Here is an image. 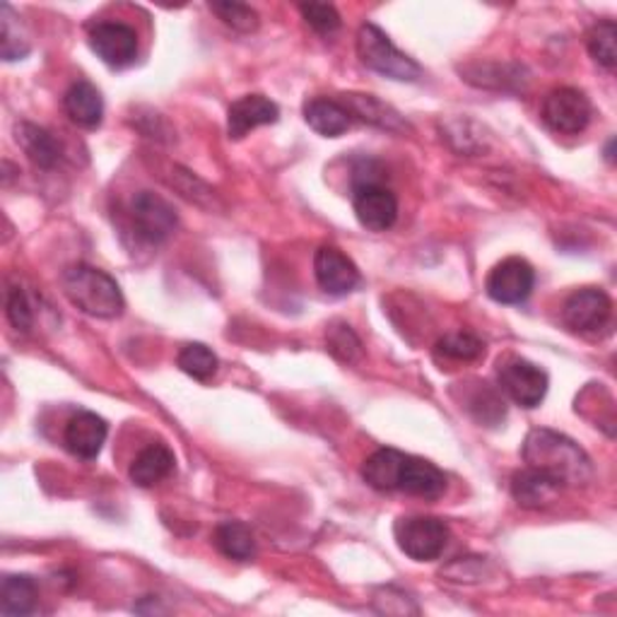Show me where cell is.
<instances>
[{"mask_svg":"<svg viewBox=\"0 0 617 617\" xmlns=\"http://www.w3.org/2000/svg\"><path fill=\"white\" fill-rule=\"evenodd\" d=\"M534 288H536V270L518 256L504 258L502 263L492 268V273L487 276L485 282L490 300H495L497 304H521L530 298Z\"/></svg>","mask_w":617,"mask_h":617,"instance_id":"7c38bea8","label":"cell"},{"mask_svg":"<svg viewBox=\"0 0 617 617\" xmlns=\"http://www.w3.org/2000/svg\"><path fill=\"white\" fill-rule=\"evenodd\" d=\"M468 411L475 415L478 423L485 425H497L500 419H504V413H507L504 411V401L487 384L480 386L475 396L468 401Z\"/></svg>","mask_w":617,"mask_h":617,"instance_id":"f546056e","label":"cell"},{"mask_svg":"<svg viewBox=\"0 0 617 617\" xmlns=\"http://www.w3.org/2000/svg\"><path fill=\"white\" fill-rule=\"evenodd\" d=\"M343 106L348 109V114L360 116L367 123H374L379 128L386 131H399V128H408L401 121V116L393 111L391 106H386L384 102H379L374 94H345Z\"/></svg>","mask_w":617,"mask_h":617,"instance_id":"7402d4cb","label":"cell"},{"mask_svg":"<svg viewBox=\"0 0 617 617\" xmlns=\"http://www.w3.org/2000/svg\"><path fill=\"white\" fill-rule=\"evenodd\" d=\"M401 552L415 562L437 560L449 542V526L435 516H403L393 526Z\"/></svg>","mask_w":617,"mask_h":617,"instance_id":"5b68a950","label":"cell"},{"mask_svg":"<svg viewBox=\"0 0 617 617\" xmlns=\"http://www.w3.org/2000/svg\"><path fill=\"white\" fill-rule=\"evenodd\" d=\"M40 601V588H36L32 576L8 574L0 586V615L20 617L30 615Z\"/></svg>","mask_w":617,"mask_h":617,"instance_id":"44dd1931","label":"cell"},{"mask_svg":"<svg viewBox=\"0 0 617 617\" xmlns=\"http://www.w3.org/2000/svg\"><path fill=\"white\" fill-rule=\"evenodd\" d=\"M131 217L135 234L147 244H162L175 234L179 217L162 195L153 191H141L131 201Z\"/></svg>","mask_w":617,"mask_h":617,"instance_id":"ba28073f","label":"cell"},{"mask_svg":"<svg viewBox=\"0 0 617 617\" xmlns=\"http://www.w3.org/2000/svg\"><path fill=\"white\" fill-rule=\"evenodd\" d=\"M613 316V302L603 290L584 288L574 294L562 306V321L566 328L582 336H594L601 328L608 326Z\"/></svg>","mask_w":617,"mask_h":617,"instance_id":"30bf717a","label":"cell"},{"mask_svg":"<svg viewBox=\"0 0 617 617\" xmlns=\"http://www.w3.org/2000/svg\"><path fill=\"white\" fill-rule=\"evenodd\" d=\"M175 463V451L167 444H150V447L135 456V461L128 468V475L138 487H155L171 475Z\"/></svg>","mask_w":617,"mask_h":617,"instance_id":"ac0fdd59","label":"cell"},{"mask_svg":"<svg viewBox=\"0 0 617 617\" xmlns=\"http://www.w3.org/2000/svg\"><path fill=\"white\" fill-rule=\"evenodd\" d=\"M177 364L181 367L183 374L193 377L195 381H207L217 372V357L215 352L205 348L201 343H189L183 345L179 357H177Z\"/></svg>","mask_w":617,"mask_h":617,"instance_id":"d4e9b609","label":"cell"},{"mask_svg":"<svg viewBox=\"0 0 617 617\" xmlns=\"http://www.w3.org/2000/svg\"><path fill=\"white\" fill-rule=\"evenodd\" d=\"M485 352V345L473 333H449L437 343V355H444L447 360L456 362H473Z\"/></svg>","mask_w":617,"mask_h":617,"instance_id":"484cf974","label":"cell"},{"mask_svg":"<svg viewBox=\"0 0 617 617\" xmlns=\"http://www.w3.org/2000/svg\"><path fill=\"white\" fill-rule=\"evenodd\" d=\"M524 461L562 487L586 485L594 478V465L586 451L574 439L552 429L530 431L524 441Z\"/></svg>","mask_w":617,"mask_h":617,"instance_id":"7a4b0ae2","label":"cell"},{"mask_svg":"<svg viewBox=\"0 0 617 617\" xmlns=\"http://www.w3.org/2000/svg\"><path fill=\"white\" fill-rule=\"evenodd\" d=\"M90 48L109 68H128L138 58V34L123 22H100L90 30Z\"/></svg>","mask_w":617,"mask_h":617,"instance_id":"8fae6325","label":"cell"},{"mask_svg":"<svg viewBox=\"0 0 617 617\" xmlns=\"http://www.w3.org/2000/svg\"><path fill=\"white\" fill-rule=\"evenodd\" d=\"M64 292L72 306L94 318H119L126 308L116 280L88 263L70 266L66 270Z\"/></svg>","mask_w":617,"mask_h":617,"instance_id":"3957f363","label":"cell"},{"mask_svg":"<svg viewBox=\"0 0 617 617\" xmlns=\"http://www.w3.org/2000/svg\"><path fill=\"white\" fill-rule=\"evenodd\" d=\"M0 52H3L5 60H22L30 54V42L20 34L18 18L12 15V8L3 5L0 8Z\"/></svg>","mask_w":617,"mask_h":617,"instance_id":"4316f807","label":"cell"},{"mask_svg":"<svg viewBox=\"0 0 617 617\" xmlns=\"http://www.w3.org/2000/svg\"><path fill=\"white\" fill-rule=\"evenodd\" d=\"M300 12H302V18L306 20L308 27L318 32V34L330 36V34H336L340 30V15L333 5L304 3V5H300Z\"/></svg>","mask_w":617,"mask_h":617,"instance_id":"4dcf8cb0","label":"cell"},{"mask_svg":"<svg viewBox=\"0 0 617 617\" xmlns=\"http://www.w3.org/2000/svg\"><path fill=\"white\" fill-rule=\"evenodd\" d=\"M328 350L338 357L340 362H355L362 355V343L355 336L348 324H333L326 333Z\"/></svg>","mask_w":617,"mask_h":617,"instance_id":"f1b7e54d","label":"cell"},{"mask_svg":"<svg viewBox=\"0 0 617 617\" xmlns=\"http://www.w3.org/2000/svg\"><path fill=\"white\" fill-rule=\"evenodd\" d=\"M586 46L598 66L613 70L617 64V24L613 20L598 22L596 27L588 32Z\"/></svg>","mask_w":617,"mask_h":617,"instance_id":"cb8c5ba5","label":"cell"},{"mask_svg":"<svg viewBox=\"0 0 617 617\" xmlns=\"http://www.w3.org/2000/svg\"><path fill=\"white\" fill-rule=\"evenodd\" d=\"M106 435H109V427L100 415L90 411H80L78 415H72L68 419L64 431V444L72 456H78V459L94 461L97 456L102 453Z\"/></svg>","mask_w":617,"mask_h":617,"instance_id":"5bb4252c","label":"cell"},{"mask_svg":"<svg viewBox=\"0 0 617 617\" xmlns=\"http://www.w3.org/2000/svg\"><path fill=\"white\" fill-rule=\"evenodd\" d=\"M362 478L379 492H405V495L439 500L447 492V475L435 463L399 449H379L362 465Z\"/></svg>","mask_w":617,"mask_h":617,"instance_id":"6da1fadb","label":"cell"},{"mask_svg":"<svg viewBox=\"0 0 617 617\" xmlns=\"http://www.w3.org/2000/svg\"><path fill=\"white\" fill-rule=\"evenodd\" d=\"M280 119V109L263 94L239 97L227 111V133L232 141H242L258 126H270Z\"/></svg>","mask_w":617,"mask_h":617,"instance_id":"9a60e30c","label":"cell"},{"mask_svg":"<svg viewBox=\"0 0 617 617\" xmlns=\"http://www.w3.org/2000/svg\"><path fill=\"white\" fill-rule=\"evenodd\" d=\"M215 548L225 554L229 560H237V562H246L251 560L256 554V540L251 528L242 524V521H227V524H220L215 528V536H213Z\"/></svg>","mask_w":617,"mask_h":617,"instance_id":"603a6c76","label":"cell"},{"mask_svg":"<svg viewBox=\"0 0 617 617\" xmlns=\"http://www.w3.org/2000/svg\"><path fill=\"white\" fill-rule=\"evenodd\" d=\"M15 141L32 162L40 169H54L60 159V147L54 141V135L34 126V123L22 121L15 126Z\"/></svg>","mask_w":617,"mask_h":617,"instance_id":"d6986e66","label":"cell"},{"mask_svg":"<svg viewBox=\"0 0 617 617\" xmlns=\"http://www.w3.org/2000/svg\"><path fill=\"white\" fill-rule=\"evenodd\" d=\"M591 114H594V109H591L588 97L576 88L552 90L546 97V102H542V121H546V126L554 133H584Z\"/></svg>","mask_w":617,"mask_h":617,"instance_id":"9c48e42d","label":"cell"},{"mask_svg":"<svg viewBox=\"0 0 617 617\" xmlns=\"http://www.w3.org/2000/svg\"><path fill=\"white\" fill-rule=\"evenodd\" d=\"M5 312H8L10 324L15 326L18 330H22V333H30L32 330V324H34L32 306H30L27 294H24L22 288H10Z\"/></svg>","mask_w":617,"mask_h":617,"instance_id":"1f68e13d","label":"cell"},{"mask_svg":"<svg viewBox=\"0 0 617 617\" xmlns=\"http://www.w3.org/2000/svg\"><path fill=\"white\" fill-rule=\"evenodd\" d=\"M64 109L72 123H78L82 128H97L104 116L102 92L88 80L72 82L64 94Z\"/></svg>","mask_w":617,"mask_h":617,"instance_id":"e0dca14e","label":"cell"},{"mask_svg":"<svg viewBox=\"0 0 617 617\" xmlns=\"http://www.w3.org/2000/svg\"><path fill=\"white\" fill-rule=\"evenodd\" d=\"M560 483H554L550 475L536 471V468H526L512 478V495L524 509L548 507L560 495Z\"/></svg>","mask_w":617,"mask_h":617,"instance_id":"2e32d148","label":"cell"},{"mask_svg":"<svg viewBox=\"0 0 617 617\" xmlns=\"http://www.w3.org/2000/svg\"><path fill=\"white\" fill-rule=\"evenodd\" d=\"M210 10L215 15L232 27L234 32L242 34H251L258 30V12L244 3H232V0H225V3H210Z\"/></svg>","mask_w":617,"mask_h":617,"instance_id":"83f0119b","label":"cell"},{"mask_svg":"<svg viewBox=\"0 0 617 617\" xmlns=\"http://www.w3.org/2000/svg\"><path fill=\"white\" fill-rule=\"evenodd\" d=\"M500 377V389L507 393V396L521 405V408H538L548 393V374L534 362L521 360V357H507V360L500 362L497 369Z\"/></svg>","mask_w":617,"mask_h":617,"instance_id":"8992f818","label":"cell"},{"mask_svg":"<svg viewBox=\"0 0 617 617\" xmlns=\"http://www.w3.org/2000/svg\"><path fill=\"white\" fill-rule=\"evenodd\" d=\"M352 207L360 225L369 232H386L396 225L399 201L391 189L374 179H360L352 187Z\"/></svg>","mask_w":617,"mask_h":617,"instance_id":"52a82bcc","label":"cell"},{"mask_svg":"<svg viewBox=\"0 0 617 617\" xmlns=\"http://www.w3.org/2000/svg\"><path fill=\"white\" fill-rule=\"evenodd\" d=\"M357 56H360L369 70H374L389 80L417 82L423 78V68L411 56L399 52L389 40V34L381 32L372 22L362 24L360 32H357Z\"/></svg>","mask_w":617,"mask_h":617,"instance_id":"277c9868","label":"cell"},{"mask_svg":"<svg viewBox=\"0 0 617 617\" xmlns=\"http://www.w3.org/2000/svg\"><path fill=\"white\" fill-rule=\"evenodd\" d=\"M304 121L324 138H338L350 128V114L340 102L316 97V100L304 104Z\"/></svg>","mask_w":617,"mask_h":617,"instance_id":"ffe728a7","label":"cell"},{"mask_svg":"<svg viewBox=\"0 0 617 617\" xmlns=\"http://www.w3.org/2000/svg\"><path fill=\"white\" fill-rule=\"evenodd\" d=\"M314 276L318 288L333 298H345L360 285V270L336 246H321L316 251Z\"/></svg>","mask_w":617,"mask_h":617,"instance_id":"4fadbf2b","label":"cell"}]
</instances>
